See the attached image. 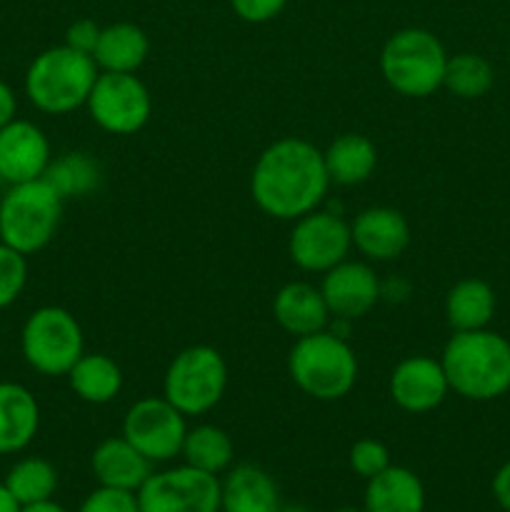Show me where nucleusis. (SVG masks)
<instances>
[{
  "label": "nucleus",
  "mask_w": 510,
  "mask_h": 512,
  "mask_svg": "<svg viewBox=\"0 0 510 512\" xmlns=\"http://www.w3.org/2000/svg\"><path fill=\"white\" fill-rule=\"evenodd\" d=\"M323 150L303 138H280L255 160L250 198L275 220H298L320 208L330 188Z\"/></svg>",
  "instance_id": "obj_1"
},
{
  "label": "nucleus",
  "mask_w": 510,
  "mask_h": 512,
  "mask_svg": "<svg viewBox=\"0 0 510 512\" xmlns=\"http://www.w3.org/2000/svg\"><path fill=\"white\" fill-rule=\"evenodd\" d=\"M440 365L450 390L465 400L488 403L510 390V343L488 328L453 333Z\"/></svg>",
  "instance_id": "obj_2"
},
{
  "label": "nucleus",
  "mask_w": 510,
  "mask_h": 512,
  "mask_svg": "<svg viewBox=\"0 0 510 512\" xmlns=\"http://www.w3.org/2000/svg\"><path fill=\"white\" fill-rule=\"evenodd\" d=\"M288 375L300 393L320 403L345 398L358 383V358L345 335L335 330L295 338L288 353Z\"/></svg>",
  "instance_id": "obj_3"
},
{
  "label": "nucleus",
  "mask_w": 510,
  "mask_h": 512,
  "mask_svg": "<svg viewBox=\"0 0 510 512\" xmlns=\"http://www.w3.org/2000/svg\"><path fill=\"white\" fill-rule=\"evenodd\" d=\"M93 55L78 53L68 45H55L33 58L25 70V95L45 115H68L88 103L98 80Z\"/></svg>",
  "instance_id": "obj_4"
},
{
  "label": "nucleus",
  "mask_w": 510,
  "mask_h": 512,
  "mask_svg": "<svg viewBox=\"0 0 510 512\" xmlns=\"http://www.w3.org/2000/svg\"><path fill=\"white\" fill-rule=\"evenodd\" d=\"M63 200L40 180L10 185L0 198V243L28 255L53 243L63 220Z\"/></svg>",
  "instance_id": "obj_5"
},
{
  "label": "nucleus",
  "mask_w": 510,
  "mask_h": 512,
  "mask_svg": "<svg viewBox=\"0 0 510 512\" xmlns=\"http://www.w3.org/2000/svg\"><path fill=\"white\" fill-rule=\"evenodd\" d=\"M445 63L443 43L425 28L398 30L380 50V73L403 98H428L443 88Z\"/></svg>",
  "instance_id": "obj_6"
},
{
  "label": "nucleus",
  "mask_w": 510,
  "mask_h": 512,
  "mask_svg": "<svg viewBox=\"0 0 510 512\" xmlns=\"http://www.w3.org/2000/svg\"><path fill=\"white\" fill-rule=\"evenodd\" d=\"M20 350L35 373L65 378L85 353V335L78 318L60 305L33 310L20 330Z\"/></svg>",
  "instance_id": "obj_7"
},
{
  "label": "nucleus",
  "mask_w": 510,
  "mask_h": 512,
  "mask_svg": "<svg viewBox=\"0 0 510 512\" xmlns=\"http://www.w3.org/2000/svg\"><path fill=\"white\" fill-rule=\"evenodd\" d=\"M228 388V363L210 345H190L170 360L163 375V398L185 418L210 413Z\"/></svg>",
  "instance_id": "obj_8"
},
{
  "label": "nucleus",
  "mask_w": 510,
  "mask_h": 512,
  "mask_svg": "<svg viewBox=\"0 0 510 512\" xmlns=\"http://www.w3.org/2000/svg\"><path fill=\"white\" fill-rule=\"evenodd\" d=\"M90 118L110 135H135L153 115V98L135 73H103L100 70L88 95Z\"/></svg>",
  "instance_id": "obj_9"
},
{
  "label": "nucleus",
  "mask_w": 510,
  "mask_h": 512,
  "mask_svg": "<svg viewBox=\"0 0 510 512\" xmlns=\"http://www.w3.org/2000/svg\"><path fill=\"white\" fill-rule=\"evenodd\" d=\"M135 495L140 512H220L218 475L190 465L153 473Z\"/></svg>",
  "instance_id": "obj_10"
},
{
  "label": "nucleus",
  "mask_w": 510,
  "mask_h": 512,
  "mask_svg": "<svg viewBox=\"0 0 510 512\" xmlns=\"http://www.w3.org/2000/svg\"><path fill=\"white\" fill-rule=\"evenodd\" d=\"M185 433H188L185 415L163 395L135 400L123 418V438L153 465L178 458Z\"/></svg>",
  "instance_id": "obj_11"
},
{
  "label": "nucleus",
  "mask_w": 510,
  "mask_h": 512,
  "mask_svg": "<svg viewBox=\"0 0 510 512\" xmlns=\"http://www.w3.org/2000/svg\"><path fill=\"white\" fill-rule=\"evenodd\" d=\"M353 248L350 223L330 210H313L303 218L293 220L288 238V255L305 273H328L343 263Z\"/></svg>",
  "instance_id": "obj_12"
},
{
  "label": "nucleus",
  "mask_w": 510,
  "mask_h": 512,
  "mask_svg": "<svg viewBox=\"0 0 510 512\" xmlns=\"http://www.w3.org/2000/svg\"><path fill=\"white\" fill-rule=\"evenodd\" d=\"M325 303H328L330 318L335 320H360L380 303L383 298V283L365 260L345 258L328 273H323L320 283Z\"/></svg>",
  "instance_id": "obj_13"
},
{
  "label": "nucleus",
  "mask_w": 510,
  "mask_h": 512,
  "mask_svg": "<svg viewBox=\"0 0 510 512\" xmlns=\"http://www.w3.org/2000/svg\"><path fill=\"white\" fill-rule=\"evenodd\" d=\"M388 390L400 410L410 415H425L443 405L450 385L440 360L430 355H408L390 373Z\"/></svg>",
  "instance_id": "obj_14"
},
{
  "label": "nucleus",
  "mask_w": 510,
  "mask_h": 512,
  "mask_svg": "<svg viewBox=\"0 0 510 512\" xmlns=\"http://www.w3.org/2000/svg\"><path fill=\"white\" fill-rule=\"evenodd\" d=\"M50 143L43 130L30 120H10L0 128V180L8 185L43 178L48 168Z\"/></svg>",
  "instance_id": "obj_15"
},
{
  "label": "nucleus",
  "mask_w": 510,
  "mask_h": 512,
  "mask_svg": "<svg viewBox=\"0 0 510 512\" xmlns=\"http://www.w3.org/2000/svg\"><path fill=\"white\" fill-rule=\"evenodd\" d=\"M353 248L368 263H390L410 245V223L400 210L388 205L365 208L350 223Z\"/></svg>",
  "instance_id": "obj_16"
},
{
  "label": "nucleus",
  "mask_w": 510,
  "mask_h": 512,
  "mask_svg": "<svg viewBox=\"0 0 510 512\" xmlns=\"http://www.w3.org/2000/svg\"><path fill=\"white\" fill-rule=\"evenodd\" d=\"M90 470L103 488L138 493L145 480L153 475V463L123 435H118V438H105L103 443L95 445L90 455Z\"/></svg>",
  "instance_id": "obj_17"
},
{
  "label": "nucleus",
  "mask_w": 510,
  "mask_h": 512,
  "mask_svg": "<svg viewBox=\"0 0 510 512\" xmlns=\"http://www.w3.org/2000/svg\"><path fill=\"white\" fill-rule=\"evenodd\" d=\"M280 490L260 465L240 463L220 480V512H278Z\"/></svg>",
  "instance_id": "obj_18"
},
{
  "label": "nucleus",
  "mask_w": 510,
  "mask_h": 512,
  "mask_svg": "<svg viewBox=\"0 0 510 512\" xmlns=\"http://www.w3.org/2000/svg\"><path fill=\"white\" fill-rule=\"evenodd\" d=\"M273 318L288 335L305 338V335L328 328L330 310L320 288L303 280H293L275 293Z\"/></svg>",
  "instance_id": "obj_19"
},
{
  "label": "nucleus",
  "mask_w": 510,
  "mask_h": 512,
  "mask_svg": "<svg viewBox=\"0 0 510 512\" xmlns=\"http://www.w3.org/2000/svg\"><path fill=\"white\" fill-rule=\"evenodd\" d=\"M40 428V405L20 383H0V455L28 448Z\"/></svg>",
  "instance_id": "obj_20"
},
{
  "label": "nucleus",
  "mask_w": 510,
  "mask_h": 512,
  "mask_svg": "<svg viewBox=\"0 0 510 512\" xmlns=\"http://www.w3.org/2000/svg\"><path fill=\"white\" fill-rule=\"evenodd\" d=\"M363 512H425L423 480L403 465H390L365 480Z\"/></svg>",
  "instance_id": "obj_21"
},
{
  "label": "nucleus",
  "mask_w": 510,
  "mask_h": 512,
  "mask_svg": "<svg viewBox=\"0 0 510 512\" xmlns=\"http://www.w3.org/2000/svg\"><path fill=\"white\" fill-rule=\"evenodd\" d=\"M150 53L145 30L135 23H113L100 28L93 60L103 73H138Z\"/></svg>",
  "instance_id": "obj_22"
},
{
  "label": "nucleus",
  "mask_w": 510,
  "mask_h": 512,
  "mask_svg": "<svg viewBox=\"0 0 510 512\" xmlns=\"http://www.w3.org/2000/svg\"><path fill=\"white\" fill-rule=\"evenodd\" d=\"M323 160L330 183L350 188V185L365 183L375 173L378 148L368 135L345 133L335 138L328 145V150H323Z\"/></svg>",
  "instance_id": "obj_23"
},
{
  "label": "nucleus",
  "mask_w": 510,
  "mask_h": 512,
  "mask_svg": "<svg viewBox=\"0 0 510 512\" xmlns=\"http://www.w3.org/2000/svg\"><path fill=\"white\" fill-rule=\"evenodd\" d=\"M65 378L75 398L88 405L113 403L123 390V370L105 353H83Z\"/></svg>",
  "instance_id": "obj_24"
},
{
  "label": "nucleus",
  "mask_w": 510,
  "mask_h": 512,
  "mask_svg": "<svg viewBox=\"0 0 510 512\" xmlns=\"http://www.w3.org/2000/svg\"><path fill=\"white\" fill-rule=\"evenodd\" d=\"M495 315V290L480 278L458 280L445 295V320L455 333L483 330Z\"/></svg>",
  "instance_id": "obj_25"
},
{
  "label": "nucleus",
  "mask_w": 510,
  "mask_h": 512,
  "mask_svg": "<svg viewBox=\"0 0 510 512\" xmlns=\"http://www.w3.org/2000/svg\"><path fill=\"white\" fill-rule=\"evenodd\" d=\"M43 180L65 203V200H80L98 193L100 183H103V168L93 155L73 150V153L50 158Z\"/></svg>",
  "instance_id": "obj_26"
},
{
  "label": "nucleus",
  "mask_w": 510,
  "mask_h": 512,
  "mask_svg": "<svg viewBox=\"0 0 510 512\" xmlns=\"http://www.w3.org/2000/svg\"><path fill=\"white\" fill-rule=\"evenodd\" d=\"M180 455H183L185 465H190V468L220 475L233 468L235 445L230 435L218 425H195L185 433Z\"/></svg>",
  "instance_id": "obj_27"
},
{
  "label": "nucleus",
  "mask_w": 510,
  "mask_h": 512,
  "mask_svg": "<svg viewBox=\"0 0 510 512\" xmlns=\"http://www.w3.org/2000/svg\"><path fill=\"white\" fill-rule=\"evenodd\" d=\"M5 488L10 490L18 505H33L43 503V500H53L55 490H58V470L50 460L45 458H23L8 470L5 475Z\"/></svg>",
  "instance_id": "obj_28"
},
{
  "label": "nucleus",
  "mask_w": 510,
  "mask_h": 512,
  "mask_svg": "<svg viewBox=\"0 0 510 512\" xmlns=\"http://www.w3.org/2000/svg\"><path fill=\"white\" fill-rule=\"evenodd\" d=\"M493 65L475 53H458L445 63L443 88L460 100H478L493 88Z\"/></svg>",
  "instance_id": "obj_29"
},
{
  "label": "nucleus",
  "mask_w": 510,
  "mask_h": 512,
  "mask_svg": "<svg viewBox=\"0 0 510 512\" xmlns=\"http://www.w3.org/2000/svg\"><path fill=\"white\" fill-rule=\"evenodd\" d=\"M28 283V258L0 243V310L10 308Z\"/></svg>",
  "instance_id": "obj_30"
},
{
  "label": "nucleus",
  "mask_w": 510,
  "mask_h": 512,
  "mask_svg": "<svg viewBox=\"0 0 510 512\" xmlns=\"http://www.w3.org/2000/svg\"><path fill=\"white\" fill-rule=\"evenodd\" d=\"M348 465L358 478L370 480L375 475L383 473L385 468H390V450L385 448L380 440L375 438H360L355 440L353 448L348 453Z\"/></svg>",
  "instance_id": "obj_31"
},
{
  "label": "nucleus",
  "mask_w": 510,
  "mask_h": 512,
  "mask_svg": "<svg viewBox=\"0 0 510 512\" xmlns=\"http://www.w3.org/2000/svg\"><path fill=\"white\" fill-rule=\"evenodd\" d=\"M78 512H140L138 495L128 493V490L115 488H98L80 503Z\"/></svg>",
  "instance_id": "obj_32"
},
{
  "label": "nucleus",
  "mask_w": 510,
  "mask_h": 512,
  "mask_svg": "<svg viewBox=\"0 0 510 512\" xmlns=\"http://www.w3.org/2000/svg\"><path fill=\"white\" fill-rule=\"evenodd\" d=\"M285 5H288V0H230V8L235 10V15L253 25L273 20L275 15L283 13Z\"/></svg>",
  "instance_id": "obj_33"
},
{
  "label": "nucleus",
  "mask_w": 510,
  "mask_h": 512,
  "mask_svg": "<svg viewBox=\"0 0 510 512\" xmlns=\"http://www.w3.org/2000/svg\"><path fill=\"white\" fill-rule=\"evenodd\" d=\"M98 38H100V25L90 18L75 20V23H70L68 30H65V45L85 55H93L95 45H98Z\"/></svg>",
  "instance_id": "obj_34"
},
{
  "label": "nucleus",
  "mask_w": 510,
  "mask_h": 512,
  "mask_svg": "<svg viewBox=\"0 0 510 512\" xmlns=\"http://www.w3.org/2000/svg\"><path fill=\"white\" fill-rule=\"evenodd\" d=\"M493 498L505 512H510V460L500 465L493 478Z\"/></svg>",
  "instance_id": "obj_35"
},
{
  "label": "nucleus",
  "mask_w": 510,
  "mask_h": 512,
  "mask_svg": "<svg viewBox=\"0 0 510 512\" xmlns=\"http://www.w3.org/2000/svg\"><path fill=\"white\" fill-rule=\"evenodd\" d=\"M18 113V98H15V90L10 88L5 80H0V128L15 120Z\"/></svg>",
  "instance_id": "obj_36"
},
{
  "label": "nucleus",
  "mask_w": 510,
  "mask_h": 512,
  "mask_svg": "<svg viewBox=\"0 0 510 512\" xmlns=\"http://www.w3.org/2000/svg\"><path fill=\"white\" fill-rule=\"evenodd\" d=\"M0 512H20L18 500L10 495V490L5 488L3 480H0Z\"/></svg>",
  "instance_id": "obj_37"
},
{
  "label": "nucleus",
  "mask_w": 510,
  "mask_h": 512,
  "mask_svg": "<svg viewBox=\"0 0 510 512\" xmlns=\"http://www.w3.org/2000/svg\"><path fill=\"white\" fill-rule=\"evenodd\" d=\"M20 512H68L63 505H58L55 500H43V503H33V505H23Z\"/></svg>",
  "instance_id": "obj_38"
},
{
  "label": "nucleus",
  "mask_w": 510,
  "mask_h": 512,
  "mask_svg": "<svg viewBox=\"0 0 510 512\" xmlns=\"http://www.w3.org/2000/svg\"><path fill=\"white\" fill-rule=\"evenodd\" d=\"M278 512H310L305 505H298V503H290V505H280Z\"/></svg>",
  "instance_id": "obj_39"
},
{
  "label": "nucleus",
  "mask_w": 510,
  "mask_h": 512,
  "mask_svg": "<svg viewBox=\"0 0 510 512\" xmlns=\"http://www.w3.org/2000/svg\"><path fill=\"white\" fill-rule=\"evenodd\" d=\"M335 512H363V510H355V508H340V510H335Z\"/></svg>",
  "instance_id": "obj_40"
},
{
  "label": "nucleus",
  "mask_w": 510,
  "mask_h": 512,
  "mask_svg": "<svg viewBox=\"0 0 510 512\" xmlns=\"http://www.w3.org/2000/svg\"><path fill=\"white\" fill-rule=\"evenodd\" d=\"M0 338H3V328H0Z\"/></svg>",
  "instance_id": "obj_41"
},
{
  "label": "nucleus",
  "mask_w": 510,
  "mask_h": 512,
  "mask_svg": "<svg viewBox=\"0 0 510 512\" xmlns=\"http://www.w3.org/2000/svg\"><path fill=\"white\" fill-rule=\"evenodd\" d=\"M508 63H510V50H508Z\"/></svg>",
  "instance_id": "obj_42"
},
{
  "label": "nucleus",
  "mask_w": 510,
  "mask_h": 512,
  "mask_svg": "<svg viewBox=\"0 0 510 512\" xmlns=\"http://www.w3.org/2000/svg\"><path fill=\"white\" fill-rule=\"evenodd\" d=\"M0 198H3V195H0Z\"/></svg>",
  "instance_id": "obj_43"
}]
</instances>
